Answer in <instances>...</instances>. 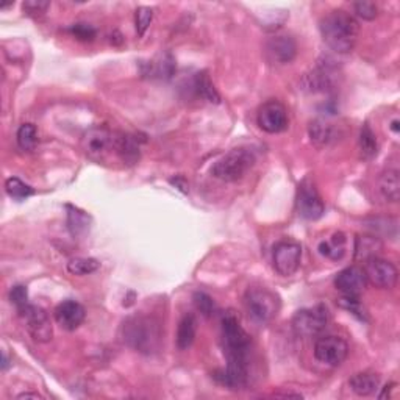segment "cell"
<instances>
[{
  "label": "cell",
  "instance_id": "obj_1",
  "mask_svg": "<svg viewBox=\"0 0 400 400\" xmlns=\"http://www.w3.org/2000/svg\"><path fill=\"white\" fill-rule=\"evenodd\" d=\"M222 348L227 368L216 377L230 390H243L249 382L250 336L231 311L222 317Z\"/></svg>",
  "mask_w": 400,
  "mask_h": 400
},
{
  "label": "cell",
  "instance_id": "obj_2",
  "mask_svg": "<svg viewBox=\"0 0 400 400\" xmlns=\"http://www.w3.org/2000/svg\"><path fill=\"white\" fill-rule=\"evenodd\" d=\"M324 43L336 53H349L358 39L359 24L350 13L333 10L319 24Z\"/></svg>",
  "mask_w": 400,
  "mask_h": 400
},
{
  "label": "cell",
  "instance_id": "obj_3",
  "mask_svg": "<svg viewBox=\"0 0 400 400\" xmlns=\"http://www.w3.org/2000/svg\"><path fill=\"white\" fill-rule=\"evenodd\" d=\"M122 341L139 353L150 355L162 345V327L153 317L131 316L125 319L121 327Z\"/></svg>",
  "mask_w": 400,
  "mask_h": 400
},
{
  "label": "cell",
  "instance_id": "obj_4",
  "mask_svg": "<svg viewBox=\"0 0 400 400\" xmlns=\"http://www.w3.org/2000/svg\"><path fill=\"white\" fill-rule=\"evenodd\" d=\"M255 152L248 148L233 149L213 164L211 174L222 182H238L255 166Z\"/></svg>",
  "mask_w": 400,
  "mask_h": 400
},
{
  "label": "cell",
  "instance_id": "obj_5",
  "mask_svg": "<svg viewBox=\"0 0 400 400\" xmlns=\"http://www.w3.org/2000/svg\"><path fill=\"white\" fill-rule=\"evenodd\" d=\"M248 315L258 324L271 322L280 311V297L264 286H252L244 294Z\"/></svg>",
  "mask_w": 400,
  "mask_h": 400
},
{
  "label": "cell",
  "instance_id": "obj_6",
  "mask_svg": "<svg viewBox=\"0 0 400 400\" xmlns=\"http://www.w3.org/2000/svg\"><path fill=\"white\" fill-rule=\"evenodd\" d=\"M82 150L91 162L108 163L111 157H116V131L106 127H94L82 138Z\"/></svg>",
  "mask_w": 400,
  "mask_h": 400
},
{
  "label": "cell",
  "instance_id": "obj_7",
  "mask_svg": "<svg viewBox=\"0 0 400 400\" xmlns=\"http://www.w3.org/2000/svg\"><path fill=\"white\" fill-rule=\"evenodd\" d=\"M330 321V313L325 305L319 303L311 308L299 310L292 317V329L297 336L311 338L325 330Z\"/></svg>",
  "mask_w": 400,
  "mask_h": 400
},
{
  "label": "cell",
  "instance_id": "obj_8",
  "mask_svg": "<svg viewBox=\"0 0 400 400\" xmlns=\"http://www.w3.org/2000/svg\"><path fill=\"white\" fill-rule=\"evenodd\" d=\"M296 208L299 216H302L306 221H317L324 216L325 205L324 200L319 194L315 182L311 178H303L299 183L297 196H296Z\"/></svg>",
  "mask_w": 400,
  "mask_h": 400
},
{
  "label": "cell",
  "instance_id": "obj_9",
  "mask_svg": "<svg viewBox=\"0 0 400 400\" xmlns=\"http://www.w3.org/2000/svg\"><path fill=\"white\" fill-rule=\"evenodd\" d=\"M17 311L24 319L25 329L29 331V335L33 338V341L41 344L50 341L53 336V329L48 311L41 308V306L30 303H27L24 308Z\"/></svg>",
  "mask_w": 400,
  "mask_h": 400
},
{
  "label": "cell",
  "instance_id": "obj_10",
  "mask_svg": "<svg viewBox=\"0 0 400 400\" xmlns=\"http://www.w3.org/2000/svg\"><path fill=\"white\" fill-rule=\"evenodd\" d=\"M300 259H302V245L299 243L285 239L276 244L272 263H274V269L282 277L294 276L300 268Z\"/></svg>",
  "mask_w": 400,
  "mask_h": 400
},
{
  "label": "cell",
  "instance_id": "obj_11",
  "mask_svg": "<svg viewBox=\"0 0 400 400\" xmlns=\"http://www.w3.org/2000/svg\"><path fill=\"white\" fill-rule=\"evenodd\" d=\"M315 358L330 368H338L349 355V344L339 336H322L315 344Z\"/></svg>",
  "mask_w": 400,
  "mask_h": 400
},
{
  "label": "cell",
  "instance_id": "obj_12",
  "mask_svg": "<svg viewBox=\"0 0 400 400\" xmlns=\"http://www.w3.org/2000/svg\"><path fill=\"white\" fill-rule=\"evenodd\" d=\"M257 122L259 129L264 130L266 133L277 135V133H282L288 129V110H286V106L280 103L278 100H269V102L259 106Z\"/></svg>",
  "mask_w": 400,
  "mask_h": 400
},
{
  "label": "cell",
  "instance_id": "obj_13",
  "mask_svg": "<svg viewBox=\"0 0 400 400\" xmlns=\"http://www.w3.org/2000/svg\"><path fill=\"white\" fill-rule=\"evenodd\" d=\"M364 274L368 282L380 290H392L399 280V271L388 259L374 257L366 262Z\"/></svg>",
  "mask_w": 400,
  "mask_h": 400
},
{
  "label": "cell",
  "instance_id": "obj_14",
  "mask_svg": "<svg viewBox=\"0 0 400 400\" xmlns=\"http://www.w3.org/2000/svg\"><path fill=\"white\" fill-rule=\"evenodd\" d=\"M368 285V278H366L364 269L359 266H349V268L343 269L335 278L336 290L341 292L343 296L349 297H359L366 290Z\"/></svg>",
  "mask_w": 400,
  "mask_h": 400
},
{
  "label": "cell",
  "instance_id": "obj_15",
  "mask_svg": "<svg viewBox=\"0 0 400 400\" xmlns=\"http://www.w3.org/2000/svg\"><path fill=\"white\" fill-rule=\"evenodd\" d=\"M53 315H55V321L62 329L74 331L83 324L86 311L83 308V305L76 302V300H64V302L57 305Z\"/></svg>",
  "mask_w": 400,
  "mask_h": 400
},
{
  "label": "cell",
  "instance_id": "obj_16",
  "mask_svg": "<svg viewBox=\"0 0 400 400\" xmlns=\"http://www.w3.org/2000/svg\"><path fill=\"white\" fill-rule=\"evenodd\" d=\"M266 53L271 62L288 64L297 55V45L291 36H274L266 43Z\"/></svg>",
  "mask_w": 400,
  "mask_h": 400
},
{
  "label": "cell",
  "instance_id": "obj_17",
  "mask_svg": "<svg viewBox=\"0 0 400 400\" xmlns=\"http://www.w3.org/2000/svg\"><path fill=\"white\" fill-rule=\"evenodd\" d=\"M141 72L144 77L152 80H169L176 72V59L168 52L158 53L149 63L141 66Z\"/></svg>",
  "mask_w": 400,
  "mask_h": 400
},
{
  "label": "cell",
  "instance_id": "obj_18",
  "mask_svg": "<svg viewBox=\"0 0 400 400\" xmlns=\"http://www.w3.org/2000/svg\"><path fill=\"white\" fill-rule=\"evenodd\" d=\"M116 158L124 166H133L141 158V148L135 136L116 133Z\"/></svg>",
  "mask_w": 400,
  "mask_h": 400
},
{
  "label": "cell",
  "instance_id": "obj_19",
  "mask_svg": "<svg viewBox=\"0 0 400 400\" xmlns=\"http://www.w3.org/2000/svg\"><path fill=\"white\" fill-rule=\"evenodd\" d=\"M345 249H348V238L343 231H336L329 239H322L317 245V250L322 257L331 262H339L345 255Z\"/></svg>",
  "mask_w": 400,
  "mask_h": 400
},
{
  "label": "cell",
  "instance_id": "obj_20",
  "mask_svg": "<svg viewBox=\"0 0 400 400\" xmlns=\"http://www.w3.org/2000/svg\"><path fill=\"white\" fill-rule=\"evenodd\" d=\"M349 386L357 396L368 397L380 388V377L376 372H358L349 380Z\"/></svg>",
  "mask_w": 400,
  "mask_h": 400
},
{
  "label": "cell",
  "instance_id": "obj_21",
  "mask_svg": "<svg viewBox=\"0 0 400 400\" xmlns=\"http://www.w3.org/2000/svg\"><path fill=\"white\" fill-rule=\"evenodd\" d=\"M310 138L317 148H324L338 139V131L331 122L325 119H316L310 124Z\"/></svg>",
  "mask_w": 400,
  "mask_h": 400
},
{
  "label": "cell",
  "instance_id": "obj_22",
  "mask_svg": "<svg viewBox=\"0 0 400 400\" xmlns=\"http://www.w3.org/2000/svg\"><path fill=\"white\" fill-rule=\"evenodd\" d=\"M378 191L386 202L397 203L400 200V178L397 169H390L380 177Z\"/></svg>",
  "mask_w": 400,
  "mask_h": 400
},
{
  "label": "cell",
  "instance_id": "obj_23",
  "mask_svg": "<svg viewBox=\"0 0 400 400\" xmlns=\"http://www.w3.org/2000/svg\"><path fill=\"white\" fill-rule=\"evenodd\" d=\"M197 335V321L194 315H185L178 322L177 329V348L180 350H188L194 343Z\"/></svg>",
  "mask_w": 400,
  "mask_h": 400
},
{
  "label": "cell",
  "instance_id": "obj_24",
  "mask_svg": "<svg viewBox=\"0 0 400 400\" xmlns=\"http://www.w3.org/2000/svg\"><path fill=\"white\" fill-rule=\"evenodd\" d=\"M382 241L376 235H359L355 241V259L358 262H368V259L377 257L382 250Z\"/></svg>",
  "mask_w": 400,
  "mask_h": 400
},
{
  "label": "cell",
  "instance_id": "obj_25",
  "mask_svg": "<svg viewBox=\"0 0 400 400\" xmlns=\"http://www.w3.org/2000/svg\"><path fill=\"white\" fill-rule=\"evenodd\" d=\"M358 145H359V153H362L363 159H372L377 155V150H378L377 136H376V133L372 131L369 124H363L362 131H359Z\"/></svg>",
  "mask_w": 400,
  "mask_h": 400
},
{
  "label": "cell",
  "instance_id": "obj_26",
  "mask_svg": "<svg viewBox=\"0 0 400 400\" xmlns=\"http://www.w3.org/2000/svg\"><path fill=\"white\" fill-rule=\"evenodd\" d=\"M194 88L197 91V94L200 97H203L211 103H219L221 102V96L217 94V91L215 88V85L211 83L210 77L202 72V74H197L194 78Z\"/></svg>",
  "mask_w": 400,
  "mask_h": 400
},
{
  "label": "cell",
  "instance_id": "obj_27",
  "mask_svg": "<svg viewBox=\"0 0 400 400\" xmlns=\"http://www.w3.org/2000/svg\"><path fill=\"white\" fill-rule=\"evenodd\" d=\"M17 144L19 148L25 152H31L35 150V148L38 145V129L33 124H22L19 127L17 130Z\"/></svg>",
  "mask_w": 400,
  "mask_h": 400
},
{
  "label": "cell",
  "instance_id": "obj_28",
  "mask_svg": "<svg viewBox=\"0 0 400 400\" xmlns=\"http://www.w3.org/2000/svg\"><path fill=\"white\" fill-rule=\"evenodd\" d=\"M5 191L11 199L19 200V202L35 194V190H33L30 185H27L25 182H22V180L17 178V177H11V178L6 180Z\"/></svg>",
  "mask_w": 400,
  "mask_h": 400
},
{
  "label": "cell",
  "instance_id": "obj_29",
  "mask_svg": "<svg viewBox=\"0 0 400 400\" xmlns=\"http://www.w3.org/2000/svg\"><path fill=\"white\" fill-rule=\"evenodd\" d=\"M68 272L72 276H78V277H82V276H88V274H92V272H96L99 268H100V263L97 262L96 258H72L69 259V263L68 266Z\"/></svg>",
  "mask_w": 400,
  "mask_h": 400
},
{
  "label": "cell",
  "instance_id": "obj_30",
  "mask_svg": "<svg viewBox=\"0 0 400 400\" xmlns=\"http://www.w3.org/2000/svg\"><path fill=\"white\" fill-rule=\"evenodd\" d=\"M68 224L72 235H80V233L88 230L90 216H86L83 211L74 208V206L68 205Z\"/></svg>",
  "mask_w": 400,
  "mask_h": 400
},
{
  "label": "cell",
  "instance_id": "obj_31",
  "mask_svg": "<svg viewBox=\"0 0 400 400\" xmlns=\"http://www.w3.org/2000/svg\"><path fill=\"white\" fill-rule=\"evenodd\" d=\"M153 19V10L149 6H139L135 13V25L138 36H144V33L148 31L149 25Z\"/></svg>",
  "mask_w": 400,
  "mask_h": 400
},
{
  "label": "cell",
  "instance_id": "obj_32",
  "mask_svg": "<svg viewBox=\"0 0 400 400\" xmlns=\"http://www.w3.org/2000/svg\"><path fill=\"white\" fill-rule=\"evenodd\" d=\"M194 305H196V308L206 317H210V316H213L216 313L215 300H213L208 294H206V292H200V291L196 292V294H194Z\"/></svg>",
  "mask_w": 400,
  "mask_h": 400
},
{
  "label": "cell",
  "instance_id": "obj_33",
  "mask_svg": "<svg viewBox=\"0 0 400 400\" xmlns=\"http://www.w3.org/2000/svg\"><path fill=\"white\" fill-rule=\"evenodd\" d=\"M339 306H343L344 310L350 311L353 316H357L358 319H362V321H366L368 316H366V311L363 308V305L359 303V297H349V296H343L341 299L338 300Z\"/></svg>",
  "mask_w": 400,
  "mask_h": 400
},
{
  "label": "cell",
  "instance_id": "obj_34",
  "mask_svg": "<svg viewBox=\"0 0 400 400\" xmlns=\"http://www.w3.org/2000/svg\"><path fill=\"white\" fill-rule=\"evenodd\" d=\"M68 31L74 38L80 39V41H92V39H94L97 35L94 27L90 24H74L69 27Z\"/></svg>",
  "mask_w": 400,
  "mask_h": 400
},
{
  "label": "cell",
  "instance_id": "obj_35",
  "mask_svg": "<svg viewBox=\"0 0 400 400\" xmlns=\"http://www.w3.org/2000/svg\"><path fill=\"white\" fill-rule=\"evenodd\" d=\"M353 11L363 21H374L378 15V8L374 2H355L353 3Z\"/></svg>",
  "mask_w": 400,
  "mask_h": 400
},
{
  "label": "cell",
  "instance_id": "obj_36",
  "mask_svg": "<svg viewBox=\"0 0 400 400\" xmlns=\"http://www.w3.org/2000/svg\"><path fill=\"white\" fill-rule=\"evenodd\" d=\"M10 300L13 305H16L17 310H21L29 303V291H27L25 286L17 285L10 291Z\"/></svg>",
  "mask_w": 400,
  "mask_h": 400
},
{
  "label": "cell",
  "instance_id": "obj_37",
  "mask_svg": "<svg viewBox=\"0 0 400 400\" xmlns=\"http://www.w3.org/2000/svg\"><path fill=\"white\" fill-rule=\"evenodd\" d=\"M50 6V2H43V0H29V2H24L22 8L30 16H41L44 15L48 8Z\"/></svg>",
  "mask_w": 400,
  "mask_h": 400
},
{
  "label": "cell",
  "instance_id": "obj_38",
  "mask_svg": "<svg viewBox=\"0 0 400 400\" xmlns=\"http://www.w3.org/2000/svg\"><path fill=\"white\" fill-rule=\"evenodd\" d=\"M17 399H43L41 394H38V392H22V394H19Z\"/></svg>",
  "mask_w": 400,
  "mask_h": 400
},
{
  "label": "cell",
  "instance_id": "obj_39",
  "mask_svg": "<svg viewBox=\"0 0 400 400\" xmlns=\"http://www.w3.org/2000/svg\"><path fill=\"white\" fill-rule=\"evenodd\" d=\"M399 125H400L399 119H392L390 129L392 130V133H394V135H399V133H400V127H399Z\"/></svg>",
  "mask_w": 400,
  "mask_h": 400
},
{
  "label": "cell",
  "instance_id": "obj_40",
  "mask_svg": "<svg viewBox=\"0 0 400 400\" xmlns=\"http://www.w3.org/2000/svg\"><path fill=\"white\" fill-rule=\"evenodd\" d=\"M8 364H10V363H8V358H6V355H5V353H3V362H2V369H3V371H6V368H8Z\"/></svg>",
  "mask_w": 400,
  "mask_h": 400
}]
</instances>
